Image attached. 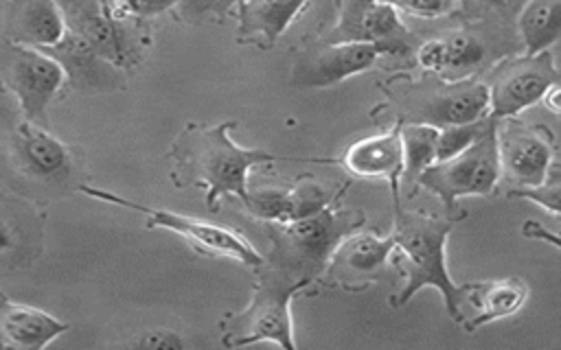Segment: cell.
<instances>
[{"instance_id": "14", "label": "cell", "mask_w": 561, "mask_h": 350, "mask_svg": "<svg viewBox=\"0 0 561 350\" xmlns=\"http://www.w3.org/2000/svg\"><path fill=\"white\" fill-rule=\"evenodd\" d=\"M528 298V289L517 278H500L489 282H473L462 287L460 304L473 306V317L465 322L467 330H476L489 322H497L515 315Z\"/></svg>"}, {"instance_id": "3", "label": "cell", "mask_w": 561, "mask_h": 350, "mask_svg": "<svg viewBox=\"0 0 561 350\" xmlns=\"http://www.w3.org/2000/svg\"><path fill=\"white\" fill-rule=\"evenodd\" d=\"M362 221L351 214L333 212L329 206L305 219L272 223V243L276 256L291 269H300L302 276L318 271L340 247L344 236Z\"/></svg>"}, {"instance_id": "24", "label": "cell", "mask_w": 561, "mask_h": 350, "mask_svg": "<svg viewBox=\"0 0 561 350\" xmlns=\"http://www.w3.org/2000/svg\"><path fill=\"white\" fill-rule=\"evenodd\" d=\"M438 129L432 122L405 125L401 129L403 140V171L410 179H419L430 166L436 164Z\"/></svg>"}, {"instance_id": "18", "label": "cell", "mask_w": 561, "mask_h": 350, "mask_svg": "<svg viewBox=\"0 0 561 350\" xmlns=\"http://www.w3.org/2000/svg\"><path fill=\"white\" fill-rule=\"evenodd\" d=\"M329 206V195L316 186L305 184L291 190H261L250 199L248 210L267 223H287L305 219Z\"/></svg>"}, {"instance_id": "22", "label": "cell", "mask_w": 561, "mask_h": 350, "mask_svg": "<svg viewBox=\"0 0 561 350\" xmlns=\"http://www.w3.org/2000/svg\"><path fill=\"white\" fill-rule=\"evenodd\" d=\"M526 55L546 52L561 37V0H530L519 13Z\"/></svg>"}, {"instance_id": "8", "label": "cell", "mask_w": 561, "mask_h": 350, "mask_svg": "<svg viewBox=\"0 0 561 350\" xmlns=\"http://www.w3.org/2000/svg\"><path fill=\"white\" fill-rule=\"evenodd\" d=\"M335 33L337 42H370L390 55L405 52L410 44V33L388 0H344Z\"/></svg>"}, {"instance_id": "6", "label": "cell", "mask_w": 561, "mask_h": 350, "mask_svg": "<svg viewBox=\"0 0 561 350\" xmlns=\"http://www.w3.org/2000/svg\"><path fill=\"white\" fill-rule=\"evenodd\" d=\"M81 192H85V195H90L94 199H101V201H110V203H116V206L142 212L147 217L149 225L164 228V230L186 238L193 247H197L202 252L226 256V258H234V260H239L243 265H250V267L263 265V256L241 234H237V232H232V230H228L224 225L206 223L202 219H193V217L178 214V212L162 210V208H149V206H142L138 201L123 199V197H118V195H114L110 190H103V188L81 186Z\"/></svg>"}, {"instance_id": "27", "label": "cell", "mask_w": 561, "mask_h": 350, "mask_svg": "<svg viewBox=\"0 0 561 350\" xmlns=\"http://www.w3.org/2000/svg\"><path fill=\"white\" fill-rule=\"evenodd\" d=\"M131 346H136V348H156V350H178V348H184V339L175 330L156 328V330L145 332L140 339L131 341Z\"/></svg>"}, {"instance_id": "15", "label": "cell", "mask_w": 561, "mask_h": 350, "mask_svg": "<svg viewBox=\"0 0 561 350\" xmlns=\"http://www.w3.org/2000/svg\"><path fill=\"white\" fill-rule=\"evenodd\" d=\"M348 173L364 179H394L403 173L401 131H388L353 142L344 158Z\"/></svg>"}, {"instance_id": "13", "label": "cell", "mask_w": 561, "mask_h": 350, "mask_svg": "<svg viewBox=\"0 0 561 350\" xmlns=\"http://www.w3.org/2000/svg\"><path fill=\"white\" fill-rule=\"evenodd\" d=\"M13 136L15 155L31 177L44 182H61L70 175L72 162L68 149L33 120L18 122Z\"/></svg>"}, {"instance_id": "12", "label": "cell", "mask_w": 561, "mask_h": 350, "mask_svg": "<svg viewBox=\"0 0 561 350\" xmlns=\"http://www.w3.org/2000/svg\"><path fill=\"white\" fill-rule=\"evenodd\" d=\"M68 328L50 313L9 300L0 291V348L39 350Z\"/></svg>"}, {"instance_id": "16", "label": "cell", "mask_w": 561, "mask_h": 350, "mask_svg": "<svg viewBox=\"0 0 561 350\" xmlns=\"http://www.w3.org/2000/svg\"><path fill=\"white\" fill-rule=\"evenodd\" d=\"M502 166L524 186H541L546 182L552 153L546 140L526 131L508 129L504 136H497Z\"/></svg>"}, {"instance_id": "33", "label": "cell", "mask_w": 561, "mask_h": 350, "mask_svg": "<svg viewBox=\"0 0 561 350\" xmlns=\"http://www.w3.org/2000/svg\"><path fill=\"white\" fill-rule=\"evenodd\" d=\"M11 245H13V234H11V230L0 221V254L7 252Z\"/></svg>"}, {"instance_id": "30", "label": "cell", "mask_w": 561, "mask_h": 350, "mask_svg": "<svg viewBox=\"0 0 561 350\" xmlns=\"http://www.w3.org/2000/svg\"><path fill=\"white\" fill-rule=\"evenodd\" d=\"M388 2L423 18H436L447 9L445 0H388Z\"/></svg>"}, {"instance_id": "1", "label": "cell", "mask_w": 561, "mask_h": 350, "mask_svg": "<svg viewBox=\"0 0 561 350\" xmlns=\"http://www.w3.org/2000/svg\"><path fill=\"white\" fill-rule=\"evenodd\" d=\"M234 127L226 120L215 127H191L180 140V160L191 177L206 186V206L213 210L224 195L239 197L248 208L252 192H248V171L256 164L272 162L276 155L261 149H243L230 140L228 131Z\"/></svg>"}, {"instance_id": "2", "label": "cell", "mask_w": 561, "mask_h": 350, "mask_svg": "<svg viewBox=\"0 0 561 350\" xmlns=\"http://www.w3.org/2000/svg\"><path fill=\"white\" fill-rule=\"evenodd\" d=\"M451 223L423 214H403L394 230V262L399 265L405 287L394 304H405L423 287L440 291L451 319H462L460 295L462 287L449 278L445 265V243Z\"/></svg>"}, {"instance_id": "5", "label": "cell", "mask_w": 561, "mask_h": 350, "mask_svg": "<svg viewBox=\"0 0 561 350\" xmlns=\"http://www.w3.org/2000/svg\"><path fill=\"white\" fill-rule=\"evenodd\" d=\"M502 173L500 144L495 125H489L486 131L460 155L430 166L419 184L434 190L445 199L447 208L456 203L458 197L467 195H489L493 192Z\"/></svg>"}, {"instance_id": "31", "label": "cell", "mask_w": 561, "mask_h": 350, "mask_svg": "<svg viewBox=\"0 0 561 350\" xmlns=\"http://www.w3.org/2000/svg\"><path fill=\"white\" fill-rule=\"evenodd\" d=\"M114 2L136 15H158L171 9L173 4H178L180 0H114Z\"/></svg>"}, {"instance_id": "29", "label": "cell", "mask_w": 561, "mask_h": 350, "mask_svg": "<svg viewBox=\"0 0 561 350\" xmlns=\"http://www.w3.org/2000/svg\"><path fill=\"white\" fill-rule=\"evenodd\" d=\"M419 63L425 70H432V72L440 74L443 63H445V39H427L419 48Z\"/></svg>"}, {"instance_id": "11", "label": "cell", "mask_w": 561, "mask_h": 350, "mask_svg": "<svg viewBox=\"0 0 561 350\" xmlns=\"http://www.w3.org/2000/svg\"><path fill=\"white\" fill-rule=\"evenodd\" d=\"M557 72L546 52L533 55L526 66L506 72L491 88V114L515 116L535 105L554 85Z\"/></svg>"}, {"instance_id": "17", "label": "cell", "mask_w": 561, "mask_h": 350, "mask_svg": "<svg viewBox=\"0 0 561 350\" xmlns=\"http://www.w3.org/2000/svg\"><path fill=\"white\" fill-rule=\"evenodd\" d=\"M15 44L50 48L66 37V20L55 0H15L11 22Z\"/></svg>"}, {"instance_id": "23", "label": "cell", "mask_w": 561, "mask_h": 350, "mask_svg": "<svg viewBox=\"0 0 561 350\" xmlns=\"http://www.w3.org/2000/svg\"><path fill=\"white\" fill-rule=\"evenodd\" d=\"M394 254V234L390 236H375V234H359L348 241H342L335 249L340 262L357 273H375L386 265V260Z\"/></svg>"}, {"instance_id": "21", "label": "cell", "mask_w": 561, "mask_h": 350, "mask_svg": "<svg viewBox=\"0 0 561 350\" xmlns=\"http://www.w3.org/2000/svg\"><path fill=\"white\" fill-rule=\"evenodd\" d=\"M307 0H243L241 4V35H263L276 42Z\"/></svg>"}, {"instance_id": "9", "label": "cell", "mask_w": 561, "mask_h": 350, "mask_svg": "<svg viewBox=\"0 0 561 350\" xmlns=\"http://www.w3.org/2000/svg\"><path fill=\"white\" fill-rule=\"evenodd\" d=\"M70 22V31L81 35L103 59L125 66L134 57L131 37L114 18L105 0H57Z\"/></svg>"}, {"instance_id": "19", "label": "cell", "mask_w": 561, "mask_h": 350, "mask_svg": "<svg viewBox=\"0 0 561 350\" xmlns=\"http://www.w3.org/2000/svg\"><path fill=\"white\" fill-rule=\"evenodd\" d=\"M46 52H50L64 66L66 74L77 88L110 90L116 85V77L105 66L107 59H103L81 35L72 31H68L59 44L46 48Z\"/></svg>"}, {"instance_id": "32", "label": "cell", "mask_w": 561, "mask_h": 350, "mask_svg": "<svg viewBox=\"0 0 561 350\" xmlns=\"http://www.w3.org/2000/svg\"><path fill=\"white\" fill-rule=\"evenodd\" d=\"M482 2L504 13H522L530 0H482Z\"/></svg>"}, {"instance_id": "20", "label": "cell", "mask_w": 561, "mask_h": 350, "mask_svg": "<svg viewBox=\"0 0 561 350\" xmlns=\"http://www.w3.org/2000/svg\"><path fill=\"white\" fill-rule=\"evenodd\" d=\"M486 112H491V88L482 83H471L434 98L427 105L425 116L427 122L436 127H447L482 120Z\"/></svg>"}, {"instance_id": "7", "label": "cell", "mask_w": 561, "mask_h": 350, "mask_svg": "<svg viewBox=\"0 0 561 350\" xmlns=\"http://www.w3.org/2000/svg\"><path fill=\"white\" fill-rule=\"evenodd\" d=\"M7 81L20 98L28 120L37 122L46 114V105L64 83L66 70L50 55L26 44H9L7 50Z\"/></svg>"}, {"instance_id": "28", "label": "cell", "mask_w": 561, "mask_h": 350, "mask_svg": "<svg viewBox=\"0 0 561 350\" xmlns=\"http://www.w3.org/2000/svg\"><path fill=\"white\" fill-rule=\"evenodd\" d=\"M234 2H241V0H180L182 4V13L186 18H199V15H206V13H226Z\"/></svg>"}, {"instance_id": "4", "label": "cell", "mask_w": 561, "mask_h": 350, "mask_svg": "<svg viewBox=\"0 0 561 350\" xmlns=\"http://www.w3.org/2000/svg\"><path fill=\"white\" fill-rule=\"evenodd\" d=\"M309 282V278L298 280H267L263 282L248 304L241 311L226 337L224 346H250L259 341H272L280 348L294 350V330H291V300Z\"/></svg>"}, {"instance_id": "26", "label": "cell", "mask_w": 561, "mask_h": 350, "mask_svg": "<svg viewBox=\"0 0 561 350\" xmlns=\"http://www.w3.org/2000/svg\"><path fill=\"white\" fill-rule=\"evenodd\" d=\"M491 122L486 118L465 125H447L438 129V142H436V164L447 162L462 151H467L489 127Z\"/></svg>"}, {"instance_id": "25", "label": "cell", "mask_w": 561, "mask_h": 350, "mask_svg": "<svg viewBox=\"0 0 561 350\" xmlns=\"http://www.w3.org/2000/svg\"><path fill=\"white\" fill-rule=\"evenodd\" d=\"M484 57V46L469 33H454L445 39V63L440 74L451 81L465 79Z\"/></svg>"}, {"instance_id": "10", "label": "cell", "mask_w": 561, "mask_h": 350, "mask_svg": "<svg viewBox=\"0 0 561 350\" xmlns=\"http://www.w3.org/2000/svg\"><path fill=\"white\" fill-rule=\"evenodd\" d=\"M383 50L370 42H335L296 66L300 88H329L375 66Z\"/></svg>"}]
</instances>
